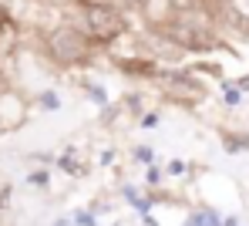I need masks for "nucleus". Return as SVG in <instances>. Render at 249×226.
I'll return each instance as SVG.
<instances>
[{
  "mask_svg": "<svg viewBox=\"0 0 249 226\" xmlns=\"http://www.w3.org/2000/svg\"><path fill=\"white\" fill-rule=\"evenodd\" d=\"M84 24L98 41H115L118 34H124V17L108 3H91L84 10Z\"/></svg>",
  "mask_w": 249,
  "mask_h": 226,
  "instance_id": "f257e3e1",
  "label": "nucleus"
},
{
  "mask_svg": "<svg viewBox=\"0 0 249 226\" xmlns=\"http://www.w3.org/2000/svg\"><path fill=\"white\" fill-rule=\"evenodd\" d=\"M51 51H54L57 61L74 64V61L84 57V38H78L74 31H54L51 34Z\"/></svg>",
  "mask_w": 249,
  "mask_h": 226,
  "instance_id": "f03ea898",
  "label": "nucleus"
}]
</instances>
